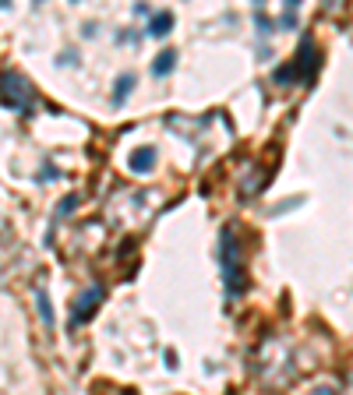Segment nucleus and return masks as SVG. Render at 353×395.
<instances>
[{
    "mask_svg": "<svg viewBox=\"0 0 353 395\" xmlns=\"http://www.w3.org/2000/svg\"><path fill=\"white\" fill-rule=\"evenodd\" d=\"M0 99H4L11 110H28V103H32V88H28L25 78H18V74H4L0 78Z\"/></svg>",
    "mask_w": 353,
    "mask_h": 395,
    "instance_id": "obj_1",
    "label": "nucleus"
}]
</instances>
